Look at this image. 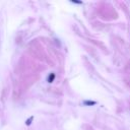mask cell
<instances>
[{"mask_svg": "<svg viewBox=\"0 0 130 130\" xmlns=\"http://www.w3.org/2000/svg\"><path fill=\"white\" fill-rule=\"evenodd\" d=\"M33 121H34V116H31L30 118H28L27 120H25V125H27V126H30V125L33 123Z\"/></svg>", "mask_w": 130, "mask_h": 130, "instance_id": "2", "label": "cell"}, {"mask_svg": "<svg viewBox=\"0 0 130 130\" xmlns=\"http://www.w3.org/2000/svg\"><path fill=\"white\" fill-rule=\"evenodd\" d=\"M96 102H93V101H84L83 102V105H88V106H93V105H96Z\"/></svg>", "mask_w": 130, "mask_h": 130, "instance_id": "3", "label": "cell"}, {"mask_svg": "<svg viewBox=\"0 0 130 130\" xmlns=\"http://www.w3.org/2000/svg\"><path fill=\"white\" fill-rule=\"evenodd\" d=\"M55 77H56V75H55V73H50L49 74V76H48V78H47V81L49 82V83H52L54 81V79H55Z\"/></svg>", "mask_w": 130, "mask_h": 130, "instance_id": "1", "label": "cell"}]
</instances>
